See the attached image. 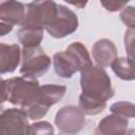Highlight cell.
I'll list each match as a JSON object with an SVG mask.
<instances>
[{"label": "cell", "instance_id": "9a60e30c", "mask_svg": "<svg viewBox=\"0 0 135 135\" xmlns=\"http://www.w3.org/2000/svg\"><path fill=\"white\" fill-rule=\"evenodd\" d=\"M17 37L23 47L39 46L43 39V30L22 26L17 32Z\"/></svg>", "mask_w": 135, "mask_h": 135}, {"label": "cell", "instance_id": "44dd1931", "mask_svg": "<svg viewBox=\"0 0 135 135\" xmlns=\"http://www.w3.org/2000/svg\"><path fill=\"white\" fill-rule=\"evenodd\" d=\"M134 28H129L124 35V47L126 52L129 55V58L134 59Z\"/></svg>", "mask_w": 135, "mask_h": 135}, {"label": "cell", "instance_id": "ba28073f", "mask_svg": "<svg viewBox=\"0 0 135 135\" xmlns=\"http://www.w3.org/2000/svg\"><path fill=\"white\" fill-rule=\"evenodd\" d=\"M55 124L60 133L76 134L85 126V117L76 105H65L58 110L55 116Z\"/></svg>", "mask_w": 135, "mask_h": 135}, {"label": "cell", "instance_id": "7a4b0ae2", "mask_svg": "<svg viewBox=\"0 0 135 135\" xmlns=\"http://www.w3.org/2000/svg\"><path fill=\"white\" fill-rule=\"evenodd\" d=\"M80 86L82 94L104 101L115 94L108 73L103 68L93 65V63L80 71Z\"/></svg>", "mask_w": 135, "mask_h": 135}, {"label": "cell", "instance_id": "5bb4252c", "mask_svg": "<svg viewBox=\"0 0 135 135\" xmlns=\"http://www.w3.org/2000/svg\"><path fill=\"white\" fill-rule=\"evenodd\" d=\"M111 68L115 75L122 80L131 81L135 78L133 59L129 57H116L111 63Z\"/></svg>", "mask_w": 135, "mask_h": 135}, {"label": "cell", "instance_id": "3957f363", "mask_svg": "<svg viewBox=\"0 0 135 135\" xmlns=\"http://www.w3.org/2000/svg\"><path fill=\"white\" fill-rule=\"evenodd\" d=\"M66 92V88L60 84H43L39 85L36 97L32 103L25 107L27 117L33 120L40 119L45 116L49 109L59 102Z\"/></svg>", "mask_w": 135, "mask_h": 135}, {"label": "cell", "instance_id": "7c38bea8", "mask_svg": "<svg viewBox=\"0 0 135 135\" xmlns=\"http://www.w3.org/2000/svg\"><path fill=\"white\" fill-rule=\"evenodd\" d=\"M21 59V50L18 44L0 43V75L13 73Z\"/></svg>", "mask_w": 135, "mask_h": 135}, {"label": "cell", "instance_id": "8992f818", "mask_svg": "<svg viewBox=\"0 0 135 135\" xmlns=\"http://www.w3.org/2000/svg\"><path fill=\"white\" fill-rule=\"evenodd\" d=\"M20 74L28 77H40L44 75L51 66V58L44 53L42 47H23L21 53Z\"/></svg>", "mask_w": 135, "mask_h": 135}, {"label": "cell", "instance_id": "7402d4cb", "mask_svg": "<svg viewBox=\"0 0 135 135\" xmlns=\"http://www.w3.org/2000/svg\"><path fill=\"white\" fill-rule=\"evenodd\" d=\"M6 100H7V96H6L5 80L0 77V104H3V102Z\"/></svg>", "mask_w": 135, "mask_h": 135}, {"label": "cell", "instance_id": "ac0fdd59", "mask_svg": "<svg viewBox=\"0 0 135 135\" xmlns=\"http://www.w3.org/2000/svg\"><path fill=\"white\" fill-rule=\"evenodd\" d=\"M55 133L53 126L47 121H38L33 124H28L26 134H38V135H53Z\"/></svg>", "mask_w": 135, "mask_h": 135}, {"label": "cell", "instance_id": "5b68a950", "mask_svg": "<svg viewBox=\"0 0 135 135\" xmlns=\"http://www.w3.org/2000/svg\"><path fill=\"white\" fill-rule=\"evenodd\" d=\"M58 4L54 0H33L25 5L22 26L45 30L57 14Z\"/></svg>", "mask_w": 135, "mask_h": 135}, {"label": "cell", "instance_id": "d6986e66", "mask_svg": "<svg viewBox=\"0 0 135 135\" xmlns=\"http://www.w3.org/2000/svg\"><path fill=\"white\" fill-rule=\"evenodd\" d=\"M119 17H120V20L122 21V23H124L129 28H134V26H135L134 6L130 5V6L123 7Z\"/></svg>", "mask_w": 135, "mask_h": 135}, {"label": "cell", "instance_id": "ffe728a7", "mask_svg": "<svg viewBox=\"0 0 135 135\" xmlns=\"http://www.w3.org/2000/svg\"><path fill=\"white\" fill-rule=\"evenodd\" d=\"M131 0H100L101 5L108 12H118L121 11Z\"/></svg>", "mask_w": 135, "mask_h": 135}, {"label": "cell", "instance_id": "8fae6325", "mask_svg": "<svg viewBox=\"0 0 135 135\" xmlns=\"http://www.w3.org/2000/svg\"><path fill=\"white\" fill-rule=\"evenodd\" d=\"M128 126L129 121L127 118L112 114L99 121L94 133L96 135H123L128 132Z\"/></svg>", "mask_w": 135, "mask_h": 135}, {"label": "cell", "instance_id": "30bf717a", "mask_svg": "<svg viewBox=\"0 0 135 135\" xmlns=\"http://www.w3.org/2000/svg\"><path fill=\"white\" fill-rule=\"evenodd\" d=\"M92 56L98 66L108 68L117 57V47L110 39L102 38L93 44Z\"/></svg>", "mask_w": 135, "mask_h": 135}, {"label": "cell", "instance_id": "9c48e42d", "mask_svg": "<svg viewBox=\"0 0 135 135\" xmlns=\"http://www.w3.org/2000/svg\"><path fill=\"white\" fill-rule=\"evenodd\" d=\"M28 128V117L23 109L11 108L0 112V135H23Z\"/></svg>", "mask_w": 135, "mask_h": 135}, {"label": "cell", "instance_id": "52a82bcc", "mask_svg": "<svg viewBox=\"0 0 135 135\" xmlns=\"http://www.w3.org/2000/svg\"><path fill=\"white\" fill-rule=\"evenodd\" d=\"M78 17L69 7L58 4L57 14L52 23L45 28L53 38H63L73 34L78 28Z\"/></svg>", "mask_w": 135, "mask_h": 135}, {"label": "cell", "instance_id": "484cf974", "mask_svg": "<svg viewBox=\"0 0 135 135\" xmlns=\"http://www.w3.org/2000/svg\"><path fill=\"white\" fill-rule=\"evenodd\" d=\"M1 1H2V0H0V2H1Z\"/></svg>", "mask_w": 135, "mask_h": 135}, {"label": "cell", "instance_id": "d4e9b609", "mask_svg": "<svg viewBox=\"0 0 135 135\" xmlns=\"http://www.w3.org/2000/svg\"><path fill=\"white\" fill-rule=\"evenodd\" d=\"M2 110H3V105H2V104H0V112H1Z\"/></svg>", "mask_w": 135, "mask_h": 135}, {"label": "cell", "instance_id": "e0dca14e", "mask_svg": "<svg viewBox=\"0 0 135 135\" xmlns=\"http://www.w3.org/2000/svg\"><path fill=\"white\" fill-rule=\"evenodd\" d=\"M110 110L113 114H116L127 119L133 118L135 115V107L132 102H129V101L121 100V101L115 102L110 107Z\"/></svg>", "mask_w": 135, "mask_h": 135}, {"label": "cell", "instance_id": "277c9868", "mask_svg": "<svg viewBox=\"0 0 135 135\" xmlns=\"http://www.w3.org/2000/svg\"><path fill=\"white\" fill-rule=\"evenodd\" d=\"M7 101L24 109L32 103L36 97L39 82L34 77L20 76L5 80Z\"/></svg>", "mask_w": 135, "mask_h": 135}, {"label": "cell", "instance_id": "4fadbf2b", "mask_svg": "<svg viewBox=\"0 0 135 135\" xmlns=\"http://www.w3.org/2000/svg\"><path fill=\"white\" fill-rule=\"evenodd\" d=\"M25 16V5L17 0L0 2V20L11 24H22Z\"/></svg>", "mask_w": 135, "mask_h": 135}, {"label": "cell", "instance_id": "603a6c76", "mask_svg": "<svg viewBox=\"0 0 135 135\" xmlns=\"http://www.w3.org/2000/svg\"><path fill=\"white\" fill-rule=\"evenodd\" d=\"M14 25L7 22H0V36H5L13 31Z\"/></svg>", "mask_w": 135, "mask_h": 135}, {"label": "cell", "instance_id": "6da1fadb", "mask_svg": "<svg viewBox=\"0 0 135 135\" xmlns=\"http://www.w3.org/2000/svg\"><path fill=\"white\" fill-rule=\"evenodd\" d=\"M53 64L56 74L62 78H72L76 72H80L92 64V59L86 47L81 42L71 43L64 52H58L53 56Z\"/></svg>", "mask_w": 135, "mask_h": 135}, {"label": "cell", "instance_id": "2e32d148", "mask_svg": "<svg viewBox=\"0 0 135 135\" xmlns=\"http://www.w3.org/2000/svg\"><path fill=\"white\" fill-rule=\"evenodd\" d=\"M78 108L82 111L84 115H97L107 108V101L93 98L81 93L79 96Z\"/></svg>", "mask_w": 135, "mask_h": 135}, {"label": "cell", "instance_id": "cb8c5ba5", "mask_svg": "<svg viewBox=\"0 0 135 135\" xmlns=\"http://www.w3.org/2000/svg\"><path fill=\"white\" fill-rule=\"evenodd\" d=\"M63 1H65L66 3H69L73 6H76L78 8H83L89 2V0H63Z\"/></svg>", "mask_w": 135, "mask_h": 135}]
</instances>
